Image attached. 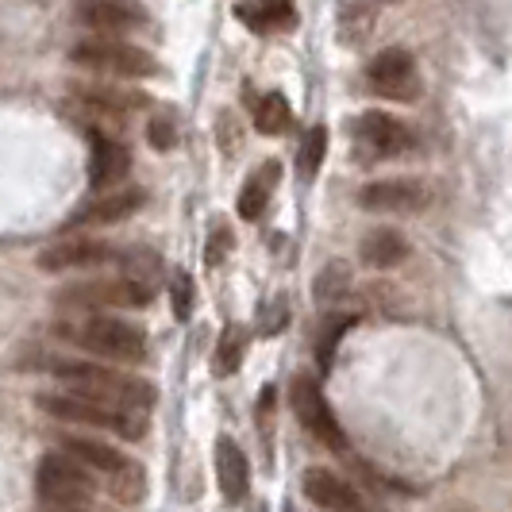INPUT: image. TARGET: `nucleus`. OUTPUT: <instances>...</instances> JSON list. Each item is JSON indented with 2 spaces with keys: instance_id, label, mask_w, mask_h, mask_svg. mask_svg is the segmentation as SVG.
I'll use <instances>...</instances> for the list:
<instances>
[{
  "instance_id": "11",
  "label": "nucleus",
  "mask_w": 512,
  "mask_h": 512,
  "mask_svg": "<svg viewBox=\"0 0 512 512\" xmlns=\"http://www.w3.org/2000/svg\"><path fill=\"white\" fill-rule=\"evenodd\" d=\"M355 131H359V143L374 158H397V154L412 151L416 135L405 120H397L393 112H382V108H370L355 120Z\"/></svg>"
},
{
  "instance_id": "13",
  "label": "nucleus",
  "mask_w": 512,
  "mask_h": 512,
  "mask_svg": "<svg viewBox=\"0 0 512 512\" xmlns=\"http://www.w3.org/2000/svg\"><path fill=\"white\" fill-rule=\"evenodd\" d=\"M108 262H116V247H112V243L77 235V239L51 243V247L39 255V270H47V274H66V270H97V266H108Z\"/></svg>"
},
{
  "instance_id": "22",
  "label": "nucleus",
  "mask_w": 512,
  "mask_h": 512,
  "mask_svg": "<svg viewBox=\"0 0 512 512\" xmlns=\"http://www.w3.org/2000/svg\"><path fill=\"white\" fill-rule=\"evenodd\" d=\"M324 151H328V131L312 128L301 139V151H297V166H301L305 178H316V170L324 166Z\"/></svg>"
},
{
  "instance_id": "24",
  "label": "nucleus",
  "mask_w": 512,
  "mask_h": 512,
  "mask_svg": "<svg viewBox=\"0 0 512 512\" xmlns=\"http://www.w3.org/2000/svg\"><path fill=\"white\" fill-rule=\"evenodd\" d=\"M239 362H243V332L239 328H224L220 347H216V374L228 378V374L239 370Z\"/></svg>"
},
{
  "instance_id": "23",
  "label": "nucleus",
  "mask_w": 512,
  "mask_h": 512,
  "mask_svg": "<svg viewBox=\"0 0 512 512\" xmlns=\"http://www.w3.org/2000/svg\"><path fill=\"white\" fill-rule=\"evenodd\" d=\"M355 328V316H335L324 324V332H320V343H316V359H320V370H328L332 366V355L335 347H339V339Z\"/></svg>"
},
{
  "instance_id": "15",
  "label": "nucleus",
  "mask_w": 512,
  "mask_h": 512,
  "mask_svg": "<svg viewBox=\"0 0 512 512\" xmlns=\"http://www.w3.org/2000/svg\"><path fill=\"white\" fill-rule=\"evenodd\" d=\"M89 147H93V162H89V185L93 189H116L128 178L131 151L108 131H89Z\"/></svg>"
},
{
  "instance_id": "9",
  "label": "nucleus",
  "mask_w": 512,
  "mask_h": 512,
  "mask_svg": "<svg viewBox=\"0 0 512 512\" xmlns=\"http://www.w3.org/2000/svg\"><path fill=\"white\" fill-rule=\"evenodd\" d=\"M74 24L101 35V39H124L128 31H139L147 20L128 0H77Z\"/></svg>"
},
{
  "instance_id": "17",
  "label": "nucleus",
  "mask_w": 512,
  "mask_h": 512,
  "mask_svg": "<svg viewBox=\"0 0 512 512\" xmlns=\"http://www.w3.org/2000/svg\"><path fill=\"white\" fill-rule=\"evenodd\" d=\"M216 478H220V493L231 505L251 493V462L239 451V443L228 436L216 443Z\"/></svg>"
},
{
  "instance_id": "3",
  "label": "nucleus",
  "mask_w": 512,
  "mask_h": 512,
  "mask_svg": "<svg viewBox=\"0 0 512 512\" xmlns=\"http://www.w3.org/2000/svg\"><path fill=\"white\" fill-rule=\"evenodd\" d=\"M62 447H66V455L81 462L85 470L104 474V478H108V493H112L116 501L135 505V501L143 497V489H147V470L135 459H128L124 451H116V447H108V443H101V439H93V436H62Z\"/></svg>"
},
{
  "instance_id": "29",
  "label": "nucleus",
  "mask_w": 512,
  "mask_h": 512,
  "mask_svg": "<svg viewBox=\"0 0 512 512\" xmlns=\"http://www.w3.org/2000/svg\"><path fill=\"white\" fill-rule=\"evenodd\" d=\"M389 4H393V0H389Z\"/></svg>"
},
{
  "instance_id": "16",
  "label": "nucleus",
  "mask_w": 512,
  "mask_h": 512,
  "mask_svg": "<svg viewBox=\"0 0 512 512\" xmlns=\"http://www.w3.org/2000/svg\"><path fill=\"white\" fill-rule=\"evenodd\" d=\"M305 493L308 501H316L320 509L328 512H359L362 497L351 489V482H343L339 474L324 470V466H312L305 474Z\"/></svg>"
},
{
  "instance_id": "19",
  "label": "nucleus",
  "mask_w": 512,
  "mask_h": 512,
  "mask_svg": "<svg viewBox=\"0 0 512 512\" xmlns=\"http://www.w3.org/2000/svg\"><path fill=\"white\" fill-rule=\"evenodd\" d=\"M278 178H282L278 162H262V170H258L255 178L243 185V193H239V216H243V220H258V216H262V208L270 201V189L278 185Z\"/></svg>"
},
{
  "instance_id": "12",
  "label": "nucleus",
  "mask_w": 512,
  "mask_h": 512,
  "mask_svg": "<svg viewBox=\"0 0 512 512\" xmlns=\"http://www.w3.org/2000/svg\"><path fill=\"white\" fill-rule=\"evenodd\" d=\"M293 412H297V420H301L320 443H328V447H335V451L347 447V439H343V428H339V420H335L332 405L324 401L320 385L312 382V378H297V382H293Z\"/></svg>"
},
{
  "instance_id": "2",
  "label": "nucleus",
  "mask_w": 512,
  "mask_h": 512,
  "mask_svg": "<svg viewBox=\"0 0 512 512\" xmlns=\"http://www.w3.org/2000/svg\"><path fill=\"white\" fill-rule=\"evenodd\" d=\"M54 335L62 343H70L85 355H97V359L112 362H143L147 359V335L139 332L128 320H116V316H81V320H62L54 324Z\"/></svg>"
},
{
  "instance_id": "14",
  "label": "nucleus",
  "mask_w": 512,
  "mask_h": 512,
  "mask_svg": "<svg viewBox=\"0 0 512 512\" xmlns=\"http://www.w3.org/2000/svg\"><path fill=\"white\" fill-rule=\"evenodd\" d=\"M143 201H147V193L143 189H135V185H128V189H104V193H97L89 205H81L70 216V228H101V224H120V220H128V216H135L139 208H143Z\"/></svg>"
},
{
  "instance_id": "6",
  "label": "nucleus",
  "mask_w": 512,
  "mask_h": 512,
  "mask_svg": "<svg viewBox=\"0 0 512 512\" xmlns=\"http://www.w3.org/2000/svg\"><path fill=\"white\" fill-rule=\"evenodd\" d=\"M35 493L43 501V509H81L93 501L97 493V478L93 470H85L66 451H51L39 459L35 470Z\"/></svg>"
},
{
  "instance_id": "5",
  "label": "nucleus",
  "mask_w": 512,
  "mask_h": 512,
  "mask_svg": "<svg viewBox=\"0 0 512 512\" xmlns=\"http://www.w3.org/2000/svg\"><path fill=\"white\" fill-rule=\"evenodd\" d=\"M35 405L51 420H66V424H81V428H101V432H112L120 439H143V432H147V424L135 412L97 405V401H85V397H74V393H39Z\"/></svg>"
},
{
  "instance_id": "1",
  "label": "nucleus",
  "mask_w": 512,
  "mask_h": 512,
  "mask_svg": "<svg viewBox=\"0 0 512 512\" xmlns=\"http://www.w3.org/2000/svg\"><path fill=\"white\" fill-rule=\"evenodd\" d=\"M47 370H51L54 378L66 385L74 397L97 401V405L139 412V409H151L154 401H158V393H154L151 382L131 378V374H124V370H116V366H101V362L62 359V355H54V359L47 362Z\"/></svg>"
},
{
  "instance_id": "4",
  "label": "nucleus",
  "mask_w": 512,
  "mask_h": 512,
  "mask_svg": "<svg viewBox=\"0 0 512 512\" xmlns=\"http://www.w3.org/2000/svg\"><path fill=\"white\" fill-rule=\"evenodd\" d=\"M70 62L77 70H89V74L116 77V81H139V77L158 74V58L143 47H135L128 39H81L70 47Z\"/></svg>"
},
{
  "instance_id": "8",
  "label": "nucleus",
  "mask_w": 512,
  "mask_h": 512,
  "mask_svg": "<svg viewBox=\"0 0 512 512\" xmlns=\"http://www.w3.org/2000/svg\"><path fill=\"white\" fill-rule=\"evenodd\" d=\"M366 85L374 97L393 104H409L420 97V70H416V58L401 47H385L382 54L370 58L366 66Z\"/></svg>"
},
{
  "instance_id": "26",
  "label": "nucleus",
  "mask_w": 512,
  "mask_h": 512,
  "mask_svg": "<svg viewBox=\"0 0 512 512\" xmlns=\"http://www.w3.org/2000/svg\"><path fill=\"white\" fill-rule=\"evenodd\" d=\"M147 135H151V143L158 147V151H170V147L178 143V128H174L170 120H151Z\"/></svg>"
},
{
  "instance_id": "21",
  "label": "nucleus",
  "mask_w": 512,
  "mask_h": 512,
  "mask_svg": "<svg viewBox=\"0 0 512 512\" xmlns=\"http://www.w3.org/2000/svg\"><path fill=\"white\" fill-rule=\"evenodd\" d=\"M255 128L262 135H282L289 128V101L282 93H270L255 104Z\"/></svg>"
},
{
  "instance_id": "28",
  "label": "nucleus",
  "mask_w": 512,
  "mask_h": 512,
  "mask_svg": "<svg viewBox=\"0 0 512 512\" xmlns=\"http://www.w3.org/2000/svg\"><path fill=\"white\" fill-rule=\"evenodd\" d=\"M285 512H293V509H285Z\"/></svg>"
},
{
  "instance_id": "10",
  "label": "nucleus",
  "mask_w": 512,
  "mask_h": 512,
  "mask_svg": "<svg viewBox=\"0 0 512 512\" xmlns=\"http://www.w3.org/2000/svg\"><path fill=\"white\" fill-rule=\"evenodd\" d=\"M359 205L366 212H382V216H412V212L428 208V185L412 178L370 181L359 193Z\"/></svg>"
},
{
  "instance_id": "27",
  "label": "nucleus",
  "mask_w": 512,
  "mask_h": 512,
  "mask_svg": "<svg viewBox=\"0 0 512 512\" xmlns=\"http://www.w3.org/2000/svg\"><path fill=\"white\" fill-rule=\"evenodd\" d=\"M224 247H228V231L220 228V231H216V243H212V247H205V262H208V266H216V262H220Z\"/></svg>"
},
{
  "instance_id": "25",
  "label": "nucleus",
  "mask_w": 512,
  "mask_h": 512,
  "mask_svg": "<svg viewBox=\"0 0 512 512\" xmlns=\"http://www.w3.org/2000/svg\"><path fill=\"white\" fill-rule=\"evenodd\" d=\"M174 312H178V320H185L193 312V282H189V274L174 278Z\"/></svg>"
},
{
  "instance_id": "20",
  "label": "nucleus",
  "mask_w": 512,
  "mask_h": 512,
  "mask_svg": "<svg viewBox=\"0 0 512 512\" xmlns=\"http://www.w3.org/2000/svg\"><path fill=\"white\" fill-rule=\"evenodd\" d=\"M351 266L347 262H332V266H324L320 274H316V282H312V297L320 301V305H339L347 293H351Z\"/></svg>"
},
{
  "instance_id": "18",
  "label": "nucleus",
  "mask_w": 512,
  "mask_h": 512,
  "mask_svg": "<svg viewBox=\"0 0 512 512\" xmlns=\"http://www.w3.org/2000/svg\"><path fill=\"white\" fill-rule=\"evenodd\" d=\"M359 258L370 270H393L409 258V239L397 228H374L359 243Z\"/></svg>"
},
{
  "instance_id": "7",
  "label": "nucleus",
  "mask_w": 512,
  "mask_h": 512,
  "mask_svg": "<svg viewBox=\"0 0 512 512\" xmlns=\"http://www.w3.org/2000/svg\"><path fill=\"white\" fill-rule=\"evenodd\" d=\"M151 282L143 278H97V282L62 285L54 293V305L70 312H108V308H147L151 305Z\"/></svg>"
}]
</instances>
